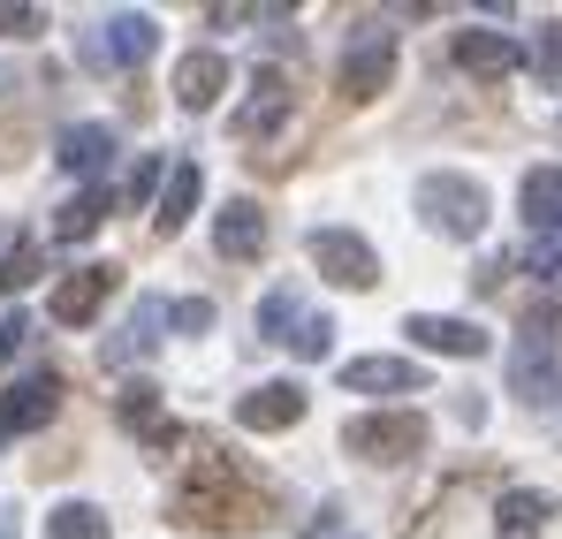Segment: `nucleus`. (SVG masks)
<instances>
[{
	"label": "nucleus",
	"mask_w": 562,
	"mask_h": 539,
	"mask_svg": "<svg viewBox=\"0 0 562 539\" xmlns=\"http://www.w3.org/2000/svg\"><path fill=\"white\" fill-rule=\"evenodd\" d=\"M281 517V494L221 441H198V463L168 494V525L176 532H267Z\"/></svg>",
	"instance_id": "nucleus-1"
},
{
	"label": "nucleus",
	"mask_w": 562,
	"mask_h": 539,
	"mask_svg": "<svg viewBox=\"0 0 562 539\" xmlns=\"http://www.w3.org/2000/svg\"><path fill=\"white\" fill-rule=\"evenodd\" d=\"M418 221L426 228H441L449 244H471V236H486V213H494V198H486V182L457 176V168H434V176H418Z\"/></svg>",
	"instance_id": "nucleus-2"
},
{
	"label": "nucleus",
	"mask_w": 562,
	"mask_h": 539,
	"mask_svg": "<svg viewBox=\"0 0 562 539\" xmlns=\"http://www.w3.org/2000/svg\"><path fill=\"white\" fill-rule=\"evenodd\" d=\"M509 395L525 403V411H548L562 395V358H555V335H548V304L517 327V343H509Z\"/></svg>",
	"instance_id": "nucleus-3"
},
{
	"label": "nucleus",
	"mask_w": 562,
	"mask_h": 539,
	"mask_svg": "<svg viewBox=\"0 0 562 539\" xmlns=\"http://www.w3.org/2000/svg\"><path fill=\"white\" fill-rule=\"evenodd\" d=\"M426 441H434L426 411H366L342 426V449L358 463H411V456H426Z\"/></svg>",
	"instance_id": "nucleus-4"
},
{
	"label": "nucleus",
	"mask_w": 562,
	"mask_h": 539,
	"mask_svg": "<svg viewBox=\"0 0 562 539\" xmlns=\"http://www.w3.org/2000/svg\"><path fill=\"white\" fill-rule=\"evenodd\" d=\"M304 259H312L319 281H335V289H373L380 281V251L358 228H312L304 236Z\"/></svg>",
	"instance_id": "nucleus-5"
},
{
	"label": "nucleus",
	"mask_w": 562,
	"mask_h": 539,
	"mask_svg": "<svg viewBox=\"0 0 562 539\" xmlns=\"http://www.w3.org/2000/svg\"><path fill=\"white\" fill-rule=\"evenodd\" d=\"M387 85H395V38H387V31H366V38L342 54L335 91H342V106H366V99H380Z\"/></svg>",
	"instance_id": "nucleus-6"
},
{
	"label": "nucleus",
	"mask_w": 562,
	"mask_h": 539,
	"mask_svg": "<svg viewBox=\"0 0 562 539\" xmlns=\"http://www.w3.org/2000/svg\"><path fill=\"white\" fill-rule=\"evenodd\" d=\"M153 46H160V23H153V15H137V8H122V15H106V23H99V38H85V61L145 69V61H153Z\"/></svg>",
	"instance_id": "nucleus-7"
},
{
	"label": "nucleus",
	"mask_w": 562,
	"mask_h": 539,
	"mask_svg": "<svg viewBox=\"0 0 562 539\" xmlns=\"http://www.w3.org/2000/svg\"><path fill=\"white\" fill-rule=\"evenodd\" d=\"M54 411H61V372H31V380L0 388V441H23V434H38Z\"/></svg>",
	"instance_id": "nucleus-8"
},
{
	"label": "nucleus",
	"mask_w": 562,
	"mask_h": 539,
	"mask_svg": "<svg viewBox=\"0 0 562 539\" xmlns=\"http://www.w3.org/2000/svg\"><path fill=\"white\" fill-rule=\"evenodd\" d=\"M114 281H122V267H77L54 281V296H46V312H54V327H92L99 304L114 296Z\"/></svg>",
	"instance_id": "nucleus-9"
},
{
	"label": "nucleus",
	"mask_w": 562,
	"mask_h": 539,
	"mask_svg": "<svg viewBox=\"0 0 562 539\" xmlns=\"http://www.w3.org/2000/svg\"><path fill=\"white\" fill-rule=\"evenodd\" d=\"M267 244H274V221L259 213V198H228V205L213 213V251H221V259L251 267V259H259Z\"/></svg>",
	"instance_id": "nucleus-10"
},
{
	"label": "nucleus",
	"mask_w": 562,
	"mask_h": 539,
	"mask_svg": "<svg viewBox=\"0 0 562 539\" xmlns=\"http://www.w3.org/2000/svg\"><path fill=\"white\" fill-rule=\"evenodd\" d=\"M449 61H457L464 77H479V85H502V77L525 61V46L502 38V31H457V38H449Z\"/></svg>",
	"instance_id": "nucleus-11"
},
{
	"label": "nucleus",
	"mask_w": 562,
	"mask_h": 539,
	"mask_svg": "<svg viewBox=\"0 0 562 539\" xmlns=\"http://www.w3.org/2000/svg\"><path fill=\"white\" fill-rule=\"evenodd\" d=\"M304 418V388L296 380H259L244 403H236V426H251V434H289Z\"/></svg>",
	"instance_id": "nucleus-12"
},
{
	"label": "nucleus",
	"mask_w": 562,
	"mask_h": 539,
	"mask_svg": "<svg viewBox=\"0 0 562 539\" xmlns=\"http://www.w3.org/2000/svg\"><path fill=\"white\" fill-rule=\"evenodd\" d=\"M403 335H411L418 350H441V358H486V327H471V319L411 312V319H403Z\"/></svg>",
	"instance_id": "nucleus-13"
},
{
	"label": "nucleus",
	"mask_w": 562,
	"mask_h": 539,
	"mask_svg": "<svg viewBox=\"0 0 562 539\" xmlns=\"http://www.w3.org/2000/svg\"><path fill=\"white\" fill-rule=\"evenodd\" d=\"M289 106H296L289 77H281V69H259V77H251V106H236V122H228V130H236V137L251 145V137H267V130H274Z\"/></svg>",
	"instance_id": "nucleus-14"
},
{
	"label": "nucleus",
	"mask_w": 562,
	"mask_h": 539,
	"mask_svg": "<svg viewBox=\"0 0 562 539\" xmlns=\"http://www.w3.org/2000/svg\"><path fill=\"white\" fill-rule=\"evenodd\" d=\"M342 388L350 395H418L426 372L411 358H358V364H342Z\"/></svg>",
	"instance_id": "nucleus-15"
},
{
	"label": "nucleus",
	"mask_w": 562,
	"mask_h": 539,
	"mask_svg": "<svg viewBox=\"0 0 562 539\" xmlns=\"http://www.w3.org/2000/svg\"><path fill=\"white\" fill-rule=\"evenodd\" d=\"M221 91H228V61H221L213 46L183 54V69H176V106L205 114V106H221Z\"/></svg>",
	"instance_id": "nucleus-16"
},
{
	"label": "nucleus",
	"mask_w": 562,
	"mask_h": 539,
	"mask_svg": "<svg viewBox=\"0 0 562 539\" xmlns=\"http://www.w3.org/2000/svg\"><path fill=\"white\" fill-rule=\"evenodd\" d=\"M548 517H555V502H548L540 486H509V494L494 502V539H540Z\"/></svg>",
	"instance_id": "nucleus-17"
},
{
	"label": "nucleus",
	"mask_w": 562,
	"mask_h": 539,
	"mask_svg": "<svg viewBox=\"0 0 562 539\" xmlns=\"http://www.w3.org/2000/svg\"><path fill=\"white\" fill-rule=\"evenodd\" d=\"M54 160H61L69 176H99V168L114 160V130H106V122H69L61 145H54Z\"/></svg>",
	"instance_id": "nucleus-18"
},
{
	"label": "nucleus",
	"mask_w": 562,
	"mask_h": 539,
	"mask_svg": "<svg viewBox=\"0 0 562 539\" xmlns=\"http://www.w3.org/2000/svg\"><path fill=\"white\" fill-rule=\"evenodd\" d=\"M198 198H205V168H198V160H176V168H168V190H160L153 228H160V236H176L190 213H198Z\"/></svg>",
	"instance_id": "nucleus-19"
},
{
	"label": "nucleus",
	"mask_w": 562,
	"mask_h": 539,
	"mask_svg": "<svg viewBox=\"0 0 562 539\" xmlns=\"http://www.w3.org/2000/svg\"><path fill=\"white\" fill-rule=\"evenodd\" d=\"M160 319H168V304H160V296H137V312H130V319H122V335L106 343V364L145 358V350L160 343Z\"/></svg>",
	"instance_id": "nucleus-20"
},
{
	"label": "nucleus",
	"mask_w": 562,
	"mask_h": 539,
	"mask_svg": "<svg viewBox=\"0 0 562 539\" xmlns=\"http://www.w3.org/2000/svg\"><path fill=\"white\" fill-rule=\"evenodd\" d=\"M517 205H525L532 236L562 228V168H532V176H525V190H517Z\"/></svg>",
	"instance_id": "nucleus-21"
},
{
	"label": "nucleus",
	"mask_w": 562,
	"mask_h": 539,
	"mask_svg": "<svg viewBox=\"0 0 562 539\" xmlns=\"http://www.w3.org/2000/svg\"><path fill=\"white\" fill-rule=\"evenodd\" d=\"M106 205H114V198H106L99 182H85V190H77V198H69V205L54 213V236H61V244H85L99 221H106Z\"/></svg>",
	"instance_id": "nucleus-22"
},
{
	"label": "nucleus",
	"mask_w": 562,
	"mask_h": 539,
	"mask_svg": "<svg viewBox=\"0 0 562 539\" xmlns=\"http://www.w3.org/2000/svg\"><path fill=\"white\" fill-rule=\"evenodd\" d=\"M114 418H122L130 434H145V441H153V434L168 426V418H160V388H153V380H130V388L114 395Z\"/></svg>",
	"instance_id": "nucleus-23"
},
{
	"label": "nucleus",
	"mask_w": 562,
	"mask_h": 539,
	"mask_svg": "<svg viewBox=\"0 0 562 539\" xmlns=\"http://www.w3.org/2000/svg\"><path fill=\"white\" fill-rule=\"evenodd\" d=\"M251 335H259V343H289V335H296V281H274V289H267V304L251 312Z\"/></svg>",
	"instance_id": "nucleus-24"
},
{
	"label": "nucleus",
	"mask_w": 562,
	"mask_h": 539,
	"mask_svg": "<svg viewBox=\"0 0 562 539\" xmlns=\"http://www.w3.org/2000/svg\"><path fill=\"white\" fill-rule=\"evenodd\" d=\"M46 539H114V525H106V509H92V502H61L46 517Z\"/></svg>",
	"instance_id": "nucleus-25"
},
{
	"label": "nucleus",
	"mask_w": 562,
	"mask_h": 539,
	"mask_svg": "<svg viewBox=\"0 0 562 539\" xmlns=\"http://www.w3.org/2000/svg\"><path fill=\"white\" fill-rule=\"evenodd\" d=\"M289 350H296L304 364H319L327 350H335V319H327V312H304V319H296V335H289Z\"/></svg>",
	"instance_id": "nucleus-26"
},
{
	"label": "nucleus",
	"mask_w": 562,
	"mask_h": 539,
	"mask_svg": "<svg viewBox=\"0 0 562 539\" xmlns=\"http://www.w3.org/2000/svg\"><path fill=\"white\" fill-rule=\"evenodd\" d=\"M525 69L540 77L548 91H562V23H548L540 38H532V54H525Z\"/></svg>",
	"instance_id": "nucleus-27"
},
{
	"label": "nucleus",
	"mask_w": 562,
	"mask_h": 539,
	"mask_svg": "<svg viewBox=\"0 0 562 539\" xmlns=\"http://www.w3.org/2000/svg\"><path fill=\"white\" fill-rule=\"evenodd\" d=\"M38 273H46V251H38V244H15V251L0 259V289H8V296H23Z\"/></svg>",
	"instance_id": "nucleus-28"
},
{
	"label": "nucleus",
	"mask_w": 562,
	"mask_h": 539,
	"mask_svg": "<svg viewBox=\"0 0 562 539\" xmlns=\"http://www.w3.org/2000/svg\"><path fill=\"white\" fill-rule=\"evenodd\" d=\"M168 168H176V160H160V153H137V168H130V182H122V198H130V205H145V198H153V190H168Z\"/></svg>",
	"instance_id": "nucleus-29"
},
{
	"label": "nucleus",
	"mask_w": 562,
	"mask_h": 539,
	"mask_svg": "<svg viewBox=\"0 0 562 539\" xmlns=\"http://www.w3.org/2000/svg\"><path fill=\"white\" fill-rule=\"evenodd\" d=\"M46 31V8H15V0H0V38H38Z\"/></svg>",
	"instance_id": "nucleus-30"
},
{
	"label": "nucleus",
	"mask_w": 562,
	"mask_h": 539,
	"mask_svg": "<svg viewBox=\"0 0 562 539\" xmlns=\"http://www.w3.org/2000/svg\"><path fill=\"white\" fill-rule=\"evenodd\" d=\"M168 319H176L183 335H205V327H213V296H183V304H168Z\"/></svg>",
	"instance_id": "nucleus-31"
},
{
	"label": "nucleus",
	"mask_w": 562,
	"mask_h": 539,
	"mask_svg": "<svg viewBox=\"0 0 562 539\" xmlns=\"http://www.w3.org/2000/svg\"><path fill=\"white\" fill-rule=\"evenodd\" d=\"M23 335H31V319H23V312H8V319H0V364L23 350Z\"/></svg>",
	"instance_id": "nucleus-32"
},
{
	"label": "nucleus",
	"mask_w": 562,
	"mask_h": 539,
	"mask_svg": "<svg viewBox=\"0 0 562 539\" xmlns=\"http://www.w3.org/2000/svg\"><path fill=\"white\" fill-rule=\"evenodd\" d=\"M23 145H31V137H23V122H0V168H8V160H23Z\"/></svg>",
	"instance_id": "nucleus-33"
},
{
	"label": "nucleus",
	"mask_w": 562,
	"mask_h": 539,
	"mask_svg": "<svg viewBox=\"0 0 562 539\" xmlns=\"http://www.w3.org/2000/svg\"><path fill=\"white\" fill-rule=\"evenodd\" d=\"M0 539H15V509H0Z\"/></svg>",
	"instance_id": "nucleus-34"
},
{
	"label": "nucleus",
	"mask_w": 562,
	"mask_h": 539,
	"mask_svg": "<svg viewBox=\"0 0 562 539\" xmlns=\"http://www.w3.org/2000/svg\"><path fill=\"white\" fill-rule=\"evenodd\" d=\"M555 296H562V281H555Z\"/></svg>",
	"instance_id": "nucleus-35"
}]
</instances>
